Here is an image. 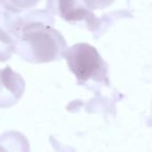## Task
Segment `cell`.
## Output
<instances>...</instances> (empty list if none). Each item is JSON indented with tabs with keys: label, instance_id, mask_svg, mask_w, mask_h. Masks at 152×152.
<instances>
[{
	"label": "cell",
	"instance_id": "1",
	"mask_svg": "<svg viewBox=\"0 0 152 152\" xmlns=\"http://www.w3.org/2000/svg\"><path fill=\"white\" fill-rule=\"evenodd\" d=\"M53 18L46 12H34L15 20L10 26L15 51L30 63L42 64L63 56L67 44L61 32L51 26Z\"/></svg>",
	"mask_w": 152,
	"mask_h": 152
},
{
	"label": "cell",
	"instance_id": "2",
	"mask_svg": "<svg viewBox=\"0 0 152 152\" xmlns=\"http://www.w3.org/2000/svg\"><path fill=\"white\" fill-rule=\"evenodd\" d=\"M69 69L79 83L89 80L103 81L107 79V65L95 47L87 43H78L64 52Z\"/></svg>",
	"mask_w": 152,
	"mask_h": 152
},
{
	"label": "cell",
	"instance_id": "3",
	"mask_svg": "<svg viewBox=\"0 0 152 152\" xmlns=\"http://www.w3.org/2000/svg\"><path fill=\"white\" fill-rule=\"evenodd\" d=\"M25 90L22 76L13 71L10 66L0 70V107L7 108L16 104Z\"/></svg>",
	"mask_w": 152,
	"mask_h": 152
},
{
	"label": "cell",
	"instance_id": "4",
	"mask_svg": "<svg viewBox=\"0 0 152 152\" xmlns=\"http://www.w3.org/2000/svg\"><path fill=\"white\" fill-rule=\"evenodd\" d=\"M0 144L7 152H29V145L25 137L19 132H7L0 137Z\"/></svg>",
	"mask_w": 152,
	"mask_h": 152
},
{
	"label": "cell",
	"instance_id": "5",
	"mask_svg": "<svg viewBox=\"0 0 152 152\" xmlns=\"http://www.w3.org/2000/svg\"><path fill=\"white\" fill-rule=\"evenodd\" d=\"M15 49L14 40L11 34L0 27V61H5L11 57Z\"/></svg>",
	"mask_w": 152,
	"mask_h": 152
},
{
	"label": "cell",
	"instance_id": "6",
	"mask_svg": "<svg viewBox=\"0 0 152 152\" xmlns=\"http://www.w3.org/2000/svg\"><path fill=\"white\" fill-rule=\"evenodd\" d=\"M0 152H7V150L5 149V148L3 147V146L1 145V144H0Z\"/></svg>",
	"mask_w": 152,
	"mask_h": 152
}]
</instances>
